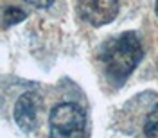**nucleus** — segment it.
<instances>
[{
  "label": "nucleus",
  "instance_id": "1",
  "mask_svg": "<svg viewBox=\"0 0 158 138\" xmlns=\"http://www.w3.org/2000/svg\"><path fill=\"white\" fill-rule=\"evenodd\" d=\"M142 56V43L135 32H120L106 39L99 49V61L106 77L115 86L124 84V81L137 68Z\"/></svg>",
  "mask_w": 158,
  "mask_h": 138
},
{
  "label": "nucleus",
  "instance_id": "2",
  "mask_svg": "<svg viewBox=\"0 0 158 138\" xmlns=\"http://www.w3.org/2000/svg\"><path fill=\"white\" fill-rule=\"evenodd\" d=\"M86 117L74 102H59L49 115V138H85Z\"/></svg>",
  "mask_w": 158,
  "mask_h": 138
},
{
  "label": "nucleus",
  "instance_id": "3",
  "mask_svg": "<svg viewBox=\"0 0 158 138\" xmlns=\"http://www.w3.org/2000/svg\"><path fill=\"white\" fill-rule=\"evenodd\" d=\"M118 9H120V4L115 0H86L77 4L81 18L94 27H101L113 22L118 14Z\"/></svg>",
  "mask_w": 158,
  "mask_h": 138
},
{
  "label": "nucleus",
  "instance_id": "4",
  "mask_svg": "<svg viewBox=\"0 0 158 138\" xmlns=\"http://www.w3.org/2000/svg\"><path fill=\"white\" fill-rule=\"evenodd\" d=\"M38 111H40V99L36 93H23L15 102L13 117L15 122L23 133H32L38 126Z\"/></svg>",
  "mask_w": 158,
  "mask_h": 138
},
{
  "label": "nucleus",
  "instance_id": "5",
  "mask_svg": "<svg viewBox=\"0 0 158 138\" xmlns=\"http://www.w3.org/2000/svg\"><path fill=\"white\" fill-rule=\"evenodd\" d=\"M142 136L144 138H158V108H155L146 117L144 126H142Z\"/></svg>",
  "mask_w": 158,
  "mask_h": 138
},
{
  "label": "nucleus",
  "instance_id": "6",
  "mask_svg": "<svg viewBox=\"0 0 158 138\" xmlns=\"http://www.w3.org/2000/svg\"><path fill=\"white\" fill-rule=\"evenodd\" d=\"M25 11H22L20 7H9L4 11V25H15L20 23L22 20H25Z\"/></svg>",
  "mask_w": 158,
  "mask_h": 138
},
{
  "label": "nucleus",
  "instance_id": "7",
  "mask_svg": "<svg viewBox=\"0 0 158 138\" xmlns=\"http://www.w3.org/2000/svg\"><path fill=\"white\" fill-rule=\"evenodd\" d=\"M31 6H36V7H49V6H52L54 2H29Z\"/></svg>",
  "mask_w": 158,
  "mask_h": 138
},
{
  "label": "nucleus",
  "instance_id": "8",
  "mask_svg": "<svg viewBox=\"0 0 158 138\" xmlns=\"http://www.w3.org/2000/svg\"><path fill=\"white\" fill-rule=\"evenodd\" d=\"M155 13H156V16H158V2L155 4Z\"/></svg>",
  "mask_w": 158,
  "mask_h": 138
}]
</instances>
